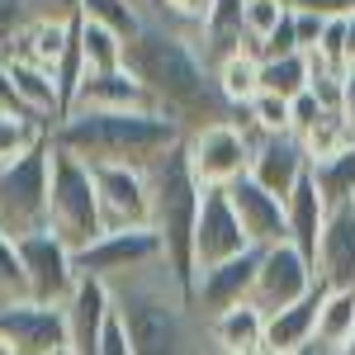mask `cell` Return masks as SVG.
Masks as SVG:
<instances>
[{
    "label": "cell",
    "mask_w": 355,
    "mask_h": 355,
    "mask_svg": "<svg viewBox=\"0 0 355 355\" xmlns=\"http://www.w3.org/2000/svg\"><path fill=\"white\" fill-rule=\"evenodd\" d=\"M48 232H57L71 251H85L105 237L100 223V194H95V166L53 147V175H48Z\"/></svg>",
    "instance_id": "obj_5"
},
{
    "label": "cell",
    "mask_w": 355,
    "mask_h": 355,
    "mask_svg": "<svg viewBox=\"0 0 355 355\" xmlns=\"http://www.w3.org/2000/svg\"><path fill=\"white\" fill-rule=\"evenodd\" d=\"M227 199H232V209H237V223H242L246 242L256 246V251L289 242V237H284V199L266 194L261 185H256V180H251V175H242L237 185H227Z\"/></svg>",
    "instance_id": "obj_16"
},
{
    "label": "cell",
    "mask_w": 355,
    "mask_h": 355,
    "mask_svg": "<svg viewBox=\"0 0 355 355\" xmlns=\"http://www.w3.org/2000/svg\"><path fill=\"white\" fill-rule=\"evenodd\" d=\"M336 355H355V336H351V341H346V346H341Z\"/></svg>",
    "instance_id": "obj_47"
},
{
    "label": "cell",
    "mask_w": 355,
    "mask_h": 355,
    "mask_svg": "<svg viewBox=\"0 0 355 355\" xmlns=\"http://www.w3.org/2000/svg\"><path fill=\"white\" fill-rule=\"evenodd\" d=\"M48 175H53V137L15 166H0V232L10 242L48 232Z\"/></svg>",
    "instance_id": "obj_6"
},
{
    "label": "cell",
    "mask_w": 355,
    "mask_h": 355,
    "mask_svg": "<svg viewBox=\"0 0 355 355\" xmlns=\"http://www.w3.org/2000/svg\"><path fill=\"white\" fill-rule=\"evenodd\" d=\"M313 171L308 162V152H303V142L294 133L284 137H251V180L261 185L266 194L275 199H289V194L299 190V180Z\"/></svg>",
    "instance_id": "obj_14"
},
{
    "label": "cell",
    "mask_w": 355,
    "mask_h": 355,
    "mask_svg": "<svg viewBox=\"0 0 355 355\" xmlns=\"http://www.w3.org/2000/svg\"><path fill=\"white\" fill-rule=\"evenodd\" d=\"M313 270L322 289H355V209H331Z\"/></svg>",
    "instance_id": "obj_17"
},
{
    "label": "cell",
    "mask_w": 355,
    "mask_h": 355,
    "mask_svg": "<svg viewBox=\"0 0 355 355\" xmlns=\"http://www.w3.org/2000/svg\"><path fill=\"white\" fill-rule=\"evenodd\" d=\"M185 133L157 110L128 114H67L53 123V147L81 157L85 166H152L162 152L180 147Z\"/></svg>",
    "instance_id": "obj_3"
},
{
    "label": "cell",
    "mask_w": 355,
    "mask_h": 355,
    "mask_svg": "<svg viewBox=\"0 0 355 355\" xmlns=\"http://www.w3.org/2000/svg\"><path fill=\"white\" fill-rule=\"evenodd\" d=\"M0 355H19V346H15V341H10L5 331H0Z\"/></svg>",
    "instance_id": "obj_45"
},
{
    "label": "cell",
    "mask_w": 355,
    "mask_h": 355,
    "mask_svg": "<svg viewBox=\"0 0 355 355\" xmlns=\"http://www.w3.org/2000/svg\"><path fill=\"white\" fill-rule=\"evenodd\" d=\"M15 303H28V284H24V266L15 242L0 232V313H10Z\"/></svg>",
    "instance_id": "obj_35"
},
{
    "label": "cell",
    "mask_w": 355,
    "mask_h": 355,
    "mask_svg": "<svg viewBox=\"0 0 355 355\" xmlns=\"http://www.w3.org/2000/svg\"><path fill=\"white\" fill-rule=\"evenodd\" d=\"M123 67L152 100V110L166 114L180 133L190 137L209 123H223L232 119L227 100L218 95V81H214V67L199 53V38H185V33H171V28L142 24L128 53H123Z\"/></svg>",
    "instance_id": "obj_1"
},
{
    "label": "cell",
    "mask_w": 355,
    "mask_h": 355,
    "mask_svg": "<svg viewBox=\"0 0 355 355\" xmlns=\"http://www.w3.org/2000/svg\"><path fill=\"white\" fill-rule=\"evenodd\" d=\"M209 341L214 351L223 355H251L266 346V313L256 303H242V308H227L223 318L209 322Z\"/></svg>",
    "instance_id": "obj_23"
},
{
    "label": "cell",
    "mask_w": 355,
    "mask_h": 355,
    "mask_svg": "<svg viewBox=\"0 0 355 355\" xmlns=\"http://www.w3.org/2000/svg\"><path fill=\"white\" fill-rule=\"evenodd\" d=\"M133 5H142V0H133Z\"/></svg>",
    "instance_id": "obj_50"
},
{
    "label": "cell",
    "mask_w": 355,
    "mask_h": 355,
    "mask_svg": "<svg viewBox=\"0 0 355 355\" xmlns=\"http://www.w3.org/2000/svg\"><path fill=\"white\" fill-rule=\"evenodd\" d=\"M0 331L19 346V355H48L53 346L67 341V318H62V308L15 303L10 313H0Z\"/></svg>",
    "instance_id": "obj_19"
},
{
    "label": "cell",
    "mask_w": 355,
    "mask_h": 355,
    "mask_svg": "<svg viewBox=\"0 0 355 355\" xmlns=\"http://www.w3.org/2000/svg\"><path fill=\"white\" fill-rule=\"evenodd\" d=\"M232 123H242L251 137H284L294 133V114H289V100H279V95H256L246 110L232 114Z\"/></svg>",
    "instance_id": "obj_30"
},
{
    "label": "cell",
    "mask_w": 355,
    "mask_h": 355,
    "mask_svg": "<svg viewBox=\"0 0 355 355\" xmlns=\"http://www.w3.org/2000/svg\"><path fill=\"white\" fill-rule=\"evenodd\" d=\"M204 355H223V351H214V346H209V351H204Z\"/></svg>",
    "instance_id": "obj_49"
},
{
    "label": "cell",
    "mask_w": 355,
    "mask_h": 355,
    "mask_svg": "<svg viewBox=\"0 0 355 355\" xmlns=\"http://www.w3.org/2000/svg\"><path fill=\"white\" fill-rule=\"evenodd\" d=\"M100 355H133L128 331H123V322H119V318H110V327H105V336H100Z\"/></svg>",
    "instance_id": "obj_41"
},
{
    "label": "cell",
    "mask_w": 355,
    "mask_h": 355,
    "mask_svg": "<svg viewBox=\"0 0 355 355\" xmlns=\"http://www.w3.org/2000/svg\"><path fill=\"white\" fill-rule=\"evenodd\" d=\"M128 110H152V100L128 76V67H119V71H90L67 114H128Z\"/></svg>",
    "instance_id": "obj_18"
},
{
    "label": "cell",
    "mask_w": 355,
    "mask_h": 355,
    "mask_svg": "<svg viewBox=\"0 0 355 355\" xmlns=\"http://www.w3.org/2000/svg\"><path fill=\"white\" fill-rule=\"evenodd\" d=\"M0 110H19V100H15V81H10L5 57H0Z\"/></svg>",
    "instance_id": "obj_43"
},
{
    "label": "cell",
    "mask_w": 355,
    "mask_h": 355,
    "mask_svg": "<svg viewBox=\"0 0 355 355\" xmlns=\"http://www.w3.org/2000/svg\"><path fill=\"white\" fill-rule=\"evenodd\" d=\"M48 355H76V351H71V341H62V346H53Z\"/></svg>",
    "instance_id": "obj_46"
},
{
    "label": "cell",
    "mask_w": 355,
    "mask_h": 355,
    "mask_svg": "<svg viewBox=\"0 0 355 355\" xmlns=\"http://www.w3.org/2000/svg\"><path fill=\"white\" fill-rule=\"evenodd\" d=\"M147 171V190H152V232L162 237L166 266L180 275V284H194V223H199V185L185 162V142L162 152Z\"/></svg>",
    "instance_id": "obj_4"
},
{
    "label": "cell",
    "mask_w": 355,
    "mask_h": 355,
    "mask_svg": "<svg viewBox=\"0 0 355 355\" xmlns=\"http://www.w3.org/2000/svg\"><path fill=\"white\" fill-rule=\"evenodd\" d=\"M313 185L327 199V209H355V142L313 166Z\"/></svg>",
    "instance_id": "obj_28"
},
{
    "label": "cell",
    "mask_w": 355,
    "mask_h": 355,
    "mask_svg": "<svg viewBox=\"0 0 355 355\" xmlns=\"http://www.w3.org/2000/svg\"><path fill=\"white\" fill-rule=\"evenodd\" d=\"M299 142H303V152H308V162L318 166V162H327V157H336L341 147H351L355 137H351V128H346V119H341V114H322V119H318Z\"/></svg>",
    "instance_id": "obj_33"
},
{
    "label": "cell",
    "mask_w": 355,
    "mask_h": 355,
    "mask_svg": "<svg viewBox=\"0 0 355 355\" xmlns=\"http://www.w3.org/2000/svg\"><path fill=\"white\" fill-rule=\"evenodd\" d=\"M289 114H294V137H303L308 133V128H313V123H318V119H322V105H318V100H313V95H308V90H303L299 100H289Z\"/></svg>",
    "instance_id": "obj_39"
},
{
    "label": "cell",
    "mask_w": 355,
    "mask_h": 355,
    "mask_svg": "<svg viewBox=\"0 0 355 355\" xmlns=\"http://www.w3.org/2000/svg\"><path fill=\"white\" fill-rule=\"evenodd\" d=\"M19 251V266H24V284H28V303H43V308H62L76 289V251L62 242L57 232H33L15 242Z\"/></svg>",
    "instance_id": "obj_8"
},
{
    "label": "cell",
    "mask_w": 355,
    "mask_h": 355,
    "mask_svg": "<svg viewBox=\"0 0 355 355\" xmlns=\"http://www.w3.org/2000/svg\"><path fill=\"white\" fill-rule=\"evenodd\" d=\"M48 137H53V123H43L24 110H0V166H15L19 157L38 152Z\"/></svg>",
    "instance_id": "obj_27"
},
{
    "label": "cell",
    "mask_w": 355,
    "mask_h": 355,
    "mask_svg": "<svg viewBox=\"0 0 355 355\" xmlns=\"http://www.w3.org/2000/svg\"><path fill=\"white\" fill-rule=\"evenodd\" d=\"M28 19H76L81 0H24Z\"/></svg>",
    "instance_id": "obj_38"
},
{
    "label": "cell",
    "mask_w": 355,
    "mask_h": 355,
    "mask_svg": "<svg viewBox=\"0 0 355 355\" xmlns=\"http://www.w3.org/2000/svg\"><path fill=\"white\" fill-rule=\"evenodd\" d=\"M318 308H322V284L308 294V299L289 303V308H279L266 318V346L284 355H299L313 346V336H318Z\"/></svg>",
    "instance_id": "obj_22"
},
{
    "label": "cell",
    "mask_w": 355,
    "mask_h": 355,
    "mask_svg": "<svg viewBox=\"0 0 355 355\" xmlns=\"http://www.w3.org/2000/svg\"><path fill=\"white\" fill-rule=\"evenodd\" d=\"M256 266H261V251H246V256H232L223 266H209V270L194 275L190 284V303L204 322L223 318L227 308H242L251 303V289H256Z\"/></svg>",
    "instance_id": "obj_12"
},
{
    "label": "cell",
    "mask_w": 355,
    "mask_h": 355,
    "mask_svg": "<svg viewBox=\"0 0 355 355\" xmlns=\"http://www.w3.org/2000/svg\"><path fill=\"white\" fill-rule=\"evenodd\" d=\"M284 15H289L284 0H246L242 5V38L256 48V57H261V48H266V38L284 24Z\"/></svg>",
    "instance_id": "obj_34"
},
{
    "label": "cell",
    "mask_w": 355,
    "mask_h": 355,
    "mask_svg": "<svg viewBox=\"0 0 355 355\" xmlns=\"http://www.w3.org/2000/svg\"><path fill=\"white\" fill-rule=\"evenodd\" d=\"M289 10H299V15H318L322 24L331 19H351L355 15V0H284Z\"/></svg>",
    "instance_id": "obj_36"
},
{
    "label": "cell",
    "mask_w": 355,
    "mask_h": 355,
    "mask_svg": "<svg viewBox=\"0 0 355 355\" xmlns=\"http://www.w3.org/2000/svg\"><path fill=\"white\" fill-rule=\"evenodd\" d=\"M327 218H331V209H327V199L318 194L313 171H308L299 180V190L284 199V237H289V246H299L308 261H318V242H322Z\"/></svg>",
    "instance_id": "obj_21"
},
{
    "label": "cell",
    "mask_w": 355,
    "mask_h": 355,
    "mask_svg": "<svg viewBox=\"0 0 355 355\" xmlns=\"http://www.w3.org/2000/svg\"><path fill=\"white\" fill-rule=\"evenodd\" d=\"M218 0H142V19L185 38H204V24L214 15Z\"/></svg>",
    "instance_id": "obj_26"
},
{
    "label": "cell",
    "mask_w": 355,
    "mask_h": 355,
    "mask_svg": "<svg viewBox=\"0 0 355 355\" xmlns=\"http://www.w3.org/2000/svg\"><path fill=\"white\" fill-rule=\"evenodd\" d=\"M346 71H355V15L346 19Z\"/></svg>",
    "instance_id": "obj_44"
},
{
    "label": "cell",
    "mask_w": 355,
    "mask_h": 355,
    "mask_svg": "<svg viewBox=\"0 0 355 355\" xmlns=\"http://www.w3.org/2000/svg\"><path fill=\"white\" fill-rule=\"evenodd\" d=\"M185 162L199 190H227L251 171V133L232 119L209 123L185 137Z\"/></svg>",
    "instance_id": "obj_7"
},
{
    "label": "cell",
    "mask_w": 355,
    "mask_h": 355,
    "mask_svg": "<svg viewBox=\"0 0 355 355\" xmlns=\"http://www.w3.org/2000/svg\"><path fill=\"white\" fill-rule=\"evenodd\" d=\"M62 318H67V341L76 355H100V336L114 318V299H110V284L95 279V275H81L71 299L62 303Z\"/></svg>",
    "instance_id": "obj_15"
},
{
    "label": "cell",
    "mask_w": 355,
    "mask_h": 355,
    "mask_svg": "<svg viewBox=\"0 0 355 355\" xmlns=\"http://www.w3.org/2000/svg\"><path fill=\"white\" fill-rule=\"evenodd\" d=\"M95 194L105 232L152 227V190L142 166H95Z\"/></svg>",
    "instance_id": "obj_10"
},
{
    "label": "cell",
    "mask_w": 355,
    "mask_h": 355,
    "mask_svg": "<svg viewBox=\"0 0 355 355\" xmlns=\"http://www.w3.org/2000/svg\"><path fill=\"white\" fill-rule=\"evenodd\" d=\"M76 43H81L85 71H119V67H123V53H128V43H123L119 33L90 24L81 15H76Z\"/></svg>",
    "instance_id": "obj_31"
},
{
    "label": "cell",
    "mask_w": 355,
    "mask_h": 355,
    "mask_svg": "<svg viewBox=\"0 0 355 355\" xmlns=\"http://www.w3.org/2000/svg\"><path fill=\"white\" fill-rule=\"evenodd\" d=\"M28 24V10L24 0H0V57H5V48L15 43V33Z\"/></svg>",
    "instance_id": "obj_37"
},
{
    "label": "cell",
    "mask_w": 355,
    "mask_h": 355,
    "mask_svg": "<svg viewBox=\"0 0 355 355\" xmlns=\"http://www.w3.org/2000/svg\"><path fill=\"white\" fill-rule=\"evenodd\" d=\"M313 81V67L303 53L289 57H261V90L266 95H279V100H299Z\"/></svg>",
    "instance_id": "obj_29"
},
{
    "label": "cell",
    "mask_w": 355,
    "mask_h": 355,
    "mask_svg": "<svg viewBox=\"0 0 355 355\" xmlns=\"http://www.w3.org/2000/svg\"><path fill=\"white\" fill-rule=\"evenodd\" d=\"M166 256L162 237L152 227H128V232H105L100 242H90L85 251H76V275H95V279H119V275L137 270L147 261Z\"/></svg>",
    "instance_id": "obj_13"
},
{
    "label": "cell",
    "mask_w": 355,
    "mask_h": 355,
    "mask_svg": "<svg viewBox=\"0 0 355 355\" xmlns=\"http://www.w3.org/2000/svg\"><path fill=\"white\" fill-rule=\"evenodd\" d=\"M214 81H218V95L227 100V110L232 114L246 110L261 95V57L251 53V48L227 53L223 62H214Z\"/></svg>",
    "instance_id": "obj_24"
},
{
    "label": "cell",
    "mask_w": 355,
    "mask_h": 355,
    "mask_svg": "<svg viewBox=\"0 0 355 355\" xmlns=\"http://www.w3.org/2000/svg\"><path fill=\"white\" fill-rule=\"evenodd\" d=\"M246 251H256V246L246 242L227 190H204L199 194V223H194V275L209 266H223L232 256H246Z\"/></svg>",
    "instance_id": "obj_11"
},
{
    "label": "cell",
    "mask_w": 355,
    "mask_h": 355,
    "mask_svg": "<svg viewBox=\"0 0 355 355\" xmlns=\"http://www.w3.org/2000/svg\"><path fill=\"white\" fill-rule=\"evenodd\" d=\"M110 299L133 355H204L214 346L209 322L194 313L190 289L166 266V256L110 279Z\"/></svg>",
    "instance_id": "obj_2"
},
{
    "label": "cell",
    "mask_w": 355,
    "mask_h": 355,
    "mask_svg": "<svg viewBox=\"0 0 355 355\" xmlns=\"http://www.w3.org/2000/svg\"><path fill=\"white\" fill-rule=\"evenodd\" d=\"M318 289V270H313V261L303 256L299 246L279 242V246H266L261 251V266H256V289H251V303L270 318L279 308H289V303L308 299Z\"/></svg>",
    "instance_id": "obj_9"
},
{
    "label": "cell",
    "mask_w": 355,
    "mask_h": 355,
    "mask_svg": "<svg viewBox=\"0 0 355 355\" xmlns=\"http://www.w3.org/2000/svg\"><path fill=\"white\" fill-rule=\"evenodd\" d=\"M76 38V19H28L15 43L5 48L10 62H24V67H38V71H57V62L67 57Z\"/></svg>",
    "instance_id": "obj_20"
},
{
    "label": "cell",
    "mask_w": 355,
    "mask_h": 355,
    "mask_svg": "<svg viewBox=\"0 0 355 355\" xmlns=\"http://www.w3.org/2000/svg\"><path fill=\"white\" fill-rule=\"evenodd\" d=\"M81 19L119 33L123 43H133L137 33H142V24H147L142 19V5H133V0H81Z\"/></svg>",
    "instance_id": "obj_32"
},
{
    "label": "cell",
    "mask_w": 355,
    "mask_h": 355,
    "mask_svg": "<svg viewBox=\"0 0 355 355\" xmlns=\"http://www.w3.org/2000/svg\"><path fill=\"white\" fill-rule=\"evenodd\" d=\"M251 355H284V351H275V346H261V351H251Z\"/></svg>",
    "instance_id": "obj_48"
},
{
    "label": "cell",
    "mask_w": 355,
    "mask_h": 355,
    "mask_svg": "<svg viewBox=\"0 0 355 355\" xmlns=\"http://www.w3.org/2000/svg\"><path fill=\"white\" fill-rule=\"evenodd\" d=\"M341 119H346V128L355 137V71H346V95H341Z\"/></svg>",
    "instance_id": "obj_42"
},
{
    "label": "cell",
    "mask_w": 355,
    "mask_h": 355,
    "mask_svg": "<svg viewBox=\"0 0 355 355\" xmlns=\"http://www.w3.org/2000/svg\"><path fill=\"white\" fill-rule=\"evenodd\" d=\"M351 336H355V289H322L313 346H318L322 355H336Z\"/></svg>",
    "instance_id": "obj_25"
},
{
    "label": "cell",
    "mask_w": 355,
    "mask_h": 355,
    "mask_svg": "<svg viewBox=\"0 0 355 355\" xmlns=\"http://www.w3.org/2000/svg\"><path fill=\"white\" fill-rule=\"evenodd\" d=\"M289 15H294V38H299V53H313L327 24H322L318 15H299V10H289Z\"/></svg>",
    "instance_id": "obj_40"
}]
</instances>
